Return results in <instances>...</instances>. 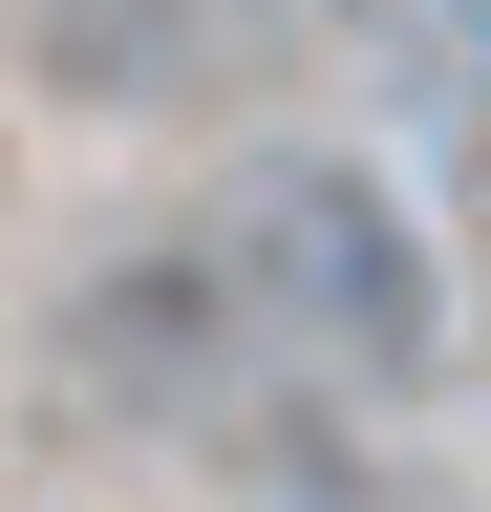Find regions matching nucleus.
I'll return each mask as SVG.
<instances>
[{
    "label": "nucleus",
    "mask_w": 491,
    "mask_h": 512,
    "mask_svg": "<svg viewBox=\"0 0 491 512\" xmlns=\"http://www.w3.org/2000/svg\"><path fill=\"white\" fill-rule=\"evenodd\" d=\"M278 512H470V491H427L406 448H363V427H278Z\"/></svg>",
    "instance_id": "2"
},
{
    "label": "nucleus",
    "mask_w": 491,
    "mask_h": 512,
    "mask_svg": "<svg viewBox=\"0 0 491 512\" xmlns=\"http://www.w3.org/2000/svg\"><path fill=\"white\" fill-rule=\"evenodd\" d=\"M43 43H65L86 86H171V43H193V22H171V0H43Z\"/></svg>",
    "instance_id": "3"
},
{
    "label": "nucleus",
    "mask_w": 491,
    "mask_h": 512,
    "mask_svg": "<svg viewBox=\"0 0 491 512\" xmlns=\"http://www.w3.org/2000/svg\"><path fill=\"white\" fill-rule=\"evenodd\" d=\"M214 278H235V320H257V384H406L427 363V235L363 171H321V150H278L214 214Z\"/></svg>",
    "instance_id": "1"
}]
</instances>
